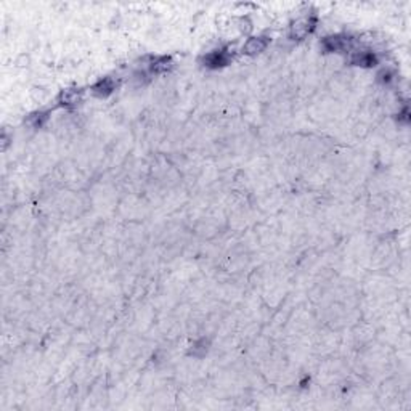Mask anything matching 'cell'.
Returning a JSON list of instances; mask_svg holds the SVG:
<instances>
[{"label":"cell","instance_id":"cell-1","mask_svg":"<svg viewBox=\"0 0 411 411\" xmlns=\"http://www.w3.org/2000/svg\"><path fill=\"white\" fill-rule=\"evenodd\" d=\"M352 37L347 36H331L326 37L325 40L321 42L323 48L326 52H342V50H349L352 47Z\"/></svg>","mask_w":411,"mask_h":411},{"label":"cell","instance_id":"cell-2","mask_svg":"<svg viewBox=\"0 0 411 411\" xmlns=\"http://www.w3.org/2000/svg\"><path fill=\"white\" fill-rule=\"evenodd\" d=\"M315 27V18H304L299 20L291 26V37L293 39H304L309 36Z\"/></svg>","mask_w":411,"mask_h":411},{"label":"cell","instance_id":"cell-3","mask_svg":"<svg viewBox=\"0 0 411 411\" xmlns=\"http://www.w3.org/2000/svg\"><path fill=\"white\" fill-rule=\"evenodd\" d=\"M268 37H252L248 42L244 43L243 47V53L246 55H257L260 52H264L267 45H268Z\"/></svg>","mask_w":411,"mask_h":411},{"label":"cell","instance_id":"cell-4","mask_svg":"<svg viewBox=\"0 0 411 411\" xmlns=\"http://www.w3.org/2000/svg\"><path fill=\"white\" fill-rule=\"evenodd\" d=\"M204 63L209 68H220L230 63V55L225 50H215L204 57Z\"/></svg>","mask_w":411,"mask_h":411},{"label":"cell","instance_id":"cell-5","mask_svg":"<svg viewBox=\"0 0 411 411\" xmlns=\"http://www.w3.org/2000/svg\"><path fill=\"white\" fill-rule=\"evenodd\" d=\"M114 87H116V82H114L111 78H105L101 80H98L95 85H93V92L97 93V95H108V93H111L114 90Z\"/></svg>","mask_w":411,"mask_h":411},{"label":"cell","instance_id":"cell-6","mask_svg":"<svg viewBox=\"0 0 411 411\" xmlns=\"http://www.w3.org/2000/svg\"><path fill=\"white\" fill-rule=\"evenodd\" d=\"M353 63L360 64V66H374L377 63V59L371 52H358L353 57Z\"/></svg>","mask_w":411,"mask_h":411},{"label":"cell","instance_id":"cell-7","mask_svg":"<svg viewBox=\"0 0 411 411\" xmlns=\"http://www.w3.org/2000/svg\"><path fill=\"white\" fill-rule=\"evenodd\" d=\"M169 68H171V59L167 57H157L150 63V69L153 73H164Z\"/></svg>","mask_w":411,"mask_h":411},{"label":"cell","instance_id":"cell-8","mask_svg":"<svg viewBox=\"0 0 411 411\" xmlns=\"http://www.w3.org/2000/svg\"><path fill=\"white\" fill-rule=\"evenodd\" d=\"M79 100V92L78 90H64L61 93V101L63 105H73Z\"/></svg>","mask_w":411,"mask_h":411},{"label":"cell","instance_id":"cell-9","mask_svg":"<svg viewBox=\"0 0 411 411\" xmlns=\"http://www.w3.org/2000/svg\"><path fill=\"white\" fill-rule=\"evenodd\" d=\"M43 120H47V114L45 113H37L31 117V124L34 125V127H40V125L43 124Z\"/></svg>","mask_w":411,"mask_h":411}]
</instances>
